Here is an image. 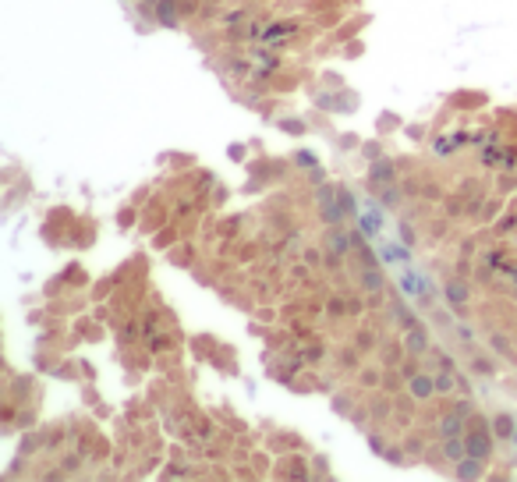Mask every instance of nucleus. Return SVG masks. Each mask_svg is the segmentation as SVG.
Listing matches in <instances>:
<instances>
[{
	"label": "nucleus",
	"mask_w": 517,
	"mask_h": 482,
	"mask_svg": "<svg viewBox=\"0 0 517 482\" xmlns=\"http://www.w3.org/2000/svg\"><path fill=\"white\" fill-rule=\"evenodd\" d=\"M478 472H482V468H478V458H471V454H468V461L457 468V475H460V479H475Z\"/></svg>",
	"instance_id": "nucleus-4"
},
{
	"label": "nucleus",
	"mask_w": 517,
	"mask_h": 482,
	"mask_svg": "<svg viewBox=\"0 0 517 482\" xmlns=\"http://www.w3.org/2000/svg\"><path fill=\"white\" fill-rule=\"evenodd\" d=\"M436 387H440V390H450V387H453V379H450V376H440V383H436Z\"/></svg>",
	"instance_id": "nucleus-10"
},
{
	"label": "nucleus",
	"mask_w": 517,
	"mask_h": 482,
	"mask_svg": "<svg viewBox=\"0 0 517 482\" xmlns=\"http://www.w3.org/2000/svg\"><path fill=\"white\" fill-rule=\"evenodd\" d=\"M493 440H496V433H489L485 429V422H482V429H475V433H468V440H464V447H468V454L471 458H489L493 454Z\"/></svg>",
	"instance_id": "nucleus-1"
},
{
	"label": "nucleus",
	"mask_w": 517,
	"mask_h": 482,
	"mask_svg": "<svg viewBox=\"0 0 517 482\" xmlns=\"http://www.w3.org/2000/svg\"><path fill=\"white\" fill-rule=\"evenodd\" d=\"M493 433H496V440H510V433H514L510 415H496V418H493Z\"/></svg>",
	"instance_id": "nucleus-2"
},
{
	"label": "nucleus",
	"mask_w": 517,
	"mask_h": 482,
	"mask_svg": "<svg viewBox=\"0 0 517 482\" xmlns=\"http://www.w3.org/2000/svg\"><path fill=\"white\" fill-rule=\"evenodd\" d=\"M415 394H418V397H429V394H432L429 376H415Z\"/></svg>",
	"instance_id": "nucleus-7"
},
{
	"label": "nucleus",
	"mask_w": 517,
	"mask_h": 482,
	"mask_svg": "<svg viewBox=\"0 0 517 482\" xmlns=\"http://www.w3.org/2000/svg\"><path fill=\"white\" fill-rule=\"evenodd\" d=\"M443 450H446V458H450V461H460V454H464L468 447H460L453 436H446V447H443Z\"/></svg>",
	"instance_id": "nucleus-5"
},
{
	"label": "nucleus",
	"mask_w": 517,
	"mask_h": 482,
	"mask_svg": "<svg viewBox=\"0 0 517 482\" xmlns=\"http://www.w3.org/2000/svg\"><path fill=\"white\" fill-rule=\"evenodd\" d=\"M446 294H450V298H453V301H464V298H468V294H464V287H453V284H450V287H446Z\"/></svg>",
	"instance_id": "nucleus-9"
},
{
	"label": "nucleus",
	"mask_w": 517,
	"mask_h": 482,
	"mask_svg": "<svg viewBox=\"0 0 517 482\" xmlns=\"http://www.w3.org/2000/svg\"><path fill=\"white\" fill-rule=\"evenodd\" d=\"M460 433V422L457 418H443V436H457Z\"/></svg>",
	"instance_id": "nucleus-8"
},
{
	"label": "nucleus",
	"mask_w": 517,
	"mask_h": 482,
	"mask_svg": "<svg viewBox=\"0 0 517 482\" xmlns=\"http://www.w3.org/2000/svg\"><path fill=\"white\" fill-rule=\"evenodd\" d=\"M390 174H393V167H390V163H379V167L372 170V185H386Z\"/></svg>",
	"instance_id": "nucleus-6"
},
{
	"label": "nucleus",
	"mask_w": 517,
	"mask_h": 482,
	"mask_svg": "<svg viewBox=\"0 0 517 482\" xmlns=\"http://www.w3.org/2000/svg\"><path fill=\"white\" fill-rule=\"evenodd\" d=\"M404 344L411 347V354H422V351H425V344H429V337H425V334H422V330H411V334H407V341H404Z\"/></svg>",
	"instance_id": "nucleus-3"
}]
</instances>
